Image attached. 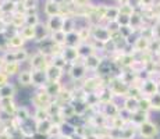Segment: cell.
<instances>
[{
    "mask_svg": "<svg viewBox=\"0 0 160 139\" xmlns=\"http://www.w3.org/2000/svg\"><path fill=\"white\" fill-rule=\"evenodd\" d=\"M92 35L96 41H99L102 45L107 43L109 41H112V33L107 28H100V27H96L93 31H92Z\"/></svg>",
    "mask_w": 160,
    "mask_h": 139,
    "instance_id": "obj_5",
    "label": "cell"
},
{
    "mask_svg": "<svg viewBox=\"0 0 160 139\" xmlns=\"http://www.w3.org/2000/svg\"><path fill=\"white\" fill-rule=\"evenodd\" d=\"M87 66H85L84 61H79L77 60L75 63L71 64V70H70V75H71L72 79H82L87 74Z\"/></svg>",
    "mask_w": 160,
    "mask_h": 139,
    "instance_id": "obj_3",
    "label": "cell"
},
{
    "mask_svg": "<svg viewBox=\"0 0 160 139\" xmlns=\"http://www.w3.org/2000/svg\"><path fill=\"white\" fill-rule=\"evenodd\" d=\"M57 139H71V137H66V135H61V137H58Z\"/></svg>",
    "mask_w": 160,
    "mask_h": 139,
    "instance_id": "obj_45",
    "label": "cell"
},
{
    "mask_svg": "<svg viewBox=\"0 0 160 139\" xmlns=\"http://www.w3.org/2000/svg\"><path fill=\"white\" fill-rule=\"evenodd\" d=\"M49 82L46 70H33L32 71V85H36L39 88H45V85Z\"/></svg>",
    "mask_w": 160,
    "mask_h": 139,
    "instance_id": "obj_6",
    "label": "cell"
},
{
    "mask_svg": "<svg viewBox=\"0 0 160 139\" xmlns=\"http://www.w3.org/2000/svg\"><path fill=\"white\" fill-rule=\"evenodd\" d=\"M36 104H39L38 107H48L49 104H52V96L45 91V88H41V91L35 95V99H33ZM36 107V109H38Z\"/></svg>",
    "mask_w": 160,
    "mask_h": 139,
    "instance_id": "obj_7",
    "label": "cell"
},
{
    "mask_svg": "<svg viewBox=\"0 0 160 139\" xmlns=\"http://www.w3.org/2000/svg\"><path fill=\"white\" fill-rule=\"evenodd\" d=\"M15 95V89L11 83H7V85L2 86L0 89V99H13Z\"/></svg>",
    "mask_w": 160,
    "mask_h": 139,
    "instance_id": "obj_22",
    "label": "cell"
},
{
    "mask_svg": "<svg viewBox=\"0 0 160 139\" xmlns=\"http://www.w3.org/2000/svg\"><path fill=\"white\" fill-rule=\"evenodd\" d=\"M142 7H152L153 6V0H139Z\"/></svg>",
    "mask_w": 160,
    "mask_h": 139,
    "instance_id": "obj_42",
    "label": "cell"
},
{
    "mask_svg": "<svg viewBox=\"0 0 160 139\" xmlns=\"http://www.w3.org/2000/svg\"><path fill=\"white\" fill-rule=\"evenodd\" d=\"M141 91H142V95H146V96H153V95L158 93L159 91V85L152 79H146V81L142 82V85H139Z\"/></svg>",
    "mask_w": 160,
    "mask_h": 139,
    "instance_id": "obj_8",
    "label": "cell"
},
{
    "mask_svg": "<svg viewBox=\"0 0 160 139\" xmlns=\"http://www.w3.org/2000/svg\"><path fill=\"white\" fill-rule=\"evenodd\" d=\"M2 131H4V129H2V128H0V132H2Z\"/></svg>",
    "mask_w": 160,
    "mask_h": 139,
    "instance_id": "obj_47",
    "label": "cell"
},
{
    "mask_svg": "<svg viewBox=\"0 0 160 139\" xmlns=\"http://www.w3.org/2000/svg\"><path fill=\"white\" fill-rule=\"evenodd\" d=\"M15 118L18 120V121L22 124V122H27L29 120V117H31V114H29V110L27 109V107H24V106H20L17 109V111H15Z\"/></svg>",
    "mask_w": 160,
    "mask_h": 139,
    "instance_id": "obj_19",
    "label": "cell"
},
{
    "mask_svg": "<svg viewBox=\"0 0 160 139\" xmlns=\"http://www.w3.org/2000/svg\"><path fill=\"white\" fill-rule=\"evenodd\" d=\"M45 91L48 92L52 97H53V96L57 97L58 95L61 93V91H63V86L60 85V82H50V81H49L45 85Z\"/></svg>",
    "mask_w": 160,
    "mask_h": 139,
    "instance_id": "obj_15",
    "label": "cell"
},
{
    "mask_svg": "<svg viewBox=\"0 0 160 139\" xmlns=\"http://www.w3.org/2000/svg\"><path fill=\"white\" fill-rule=\"evenodd\" d=\"M61 57L67 61V63L72 64L75 63L79 58V52H78V46H67V47L63 49V53H61Z\"/></svg>",
    "mask_w": 160,
    "mask_h": 139,
    "instance_id": "obj_4",
    "label": "cell"
},
{
    "mask_svg": "<svg viewBox=\"0 0 160 139\" xmlns=\"http://www.w3.org/2000/svg\"><path fill=\"white\" fill-rule=\"evenodd\" d=\"M121 139H131L132 138V135L135 134V128H122L121 131Z\"/></svg>",
    "mask_w": 160,
    "mask_h": 139,
    "instance_id": "obj_35",
    "label": "cell"
},
{
    "mask_svg": "<svg viewBox=\"0 0 160 139\" xmlns=\"http://www.w3.org/2000/svg\"><path fill=\"white\" fill-rule=\"evenodd\" d=\"M117 114H118V107H117L113 102L104 104V116L112 117V118H113V117H116Z\"/></svg>",
    "mask_w": 160,
    "mask_h": 139,
    "instance_id": "obj_27",
    "label": "cell"
},
{
    "mask_svg": "<svg viewBox=\"0 0 160 139\" xmlns=\"http://www.w3.org/2000/svg\"><path fill=\"white\" fill-rule=\"evenodd\" d=\"M24 42H25V39L21 36V33H17V35L11 36V38L8 39V46H10L11 49H21Z\"/></svg>",
    "mask_w": 160,
    "mask_h": 139,
    "instance_id": "obj_23",
    "label": "cell"
},
{
    "mask_svg": "<svg viewBox=\"0 0 160 139\" xmlns=\"http://www.w3.org/2000/svg\"><path fill=\"white\" fill-rule=\"evenodd\" d=\"M118 17H120V7H107L104 18H107L109 21H117Z\"/></svg>",
    "mask_w": 160,
    "mask_h": 139,
    "instance_id": "obj_26",
    "label": "cell"
},
{
    "mask_svg": "<svg viewBox=\"0 0 160 139\" xmlns=\"http://www.w3.org/2000/svg\"><path fill=\"white\" fill-rule=\"evenodd\" d=\"M21 139H32V138H28V137H21Z\"/></svg>",
    "mask_w": 160,
    "mask_h": 139,
    "instance_id": "obj_46",
    "label": "cell"
},
{
    "mask_svg": "<svg viewBox=\"0 0 160 139\" xmlns=\"http://www.w3.org/2000/svg\"><path fill=\"white\" fill-rule=\"evenodd\" d=\"M74 28H75V21H74V18H70V17H66V18H64L63 31L67 33V35L74 32Z\"/></svg>",
    "mask_w": 160,
    "mask_h": 139,
    "instance_id": "obj_28",
    "label": "cell"
},
{
    "mask_svg": "<svg viewBox=\"0 0 160 139\" xmlns=\"http://www.w3.org/2000/svg\"><path fill=\"white\" fill-rule=\"evenodd\" d=\"M64 18L61 14L58 15H54V17H50L49 18V22H48V28L50 31H61L63 29V25H64Z\"/></svg>",
    "mask_w": 160,
    "mask_h": 139,
    "instance_id": "obj_10",
    "label": "cell"
},
{
    "mask_svg": "<svg viewBox=\"0 0 160 139\" xmlns=\"http://www.w3.org/2000/svg\"><path fill=\"white\" fill-rule=\"evenodd\" d=\"M63 135V132H61V125H58V124H53L52 125V128H50V131H49V134H48V137L49 138H58V137H61Z\"/></svg>",
    "mask_w": 160,
    "mask_h": 139,
    "instance_id": "obj_32",
    "label": "cell"
},
{
    "mask_svg": "<svg viewBox=\"0 0 160 139\" xmlns=\"http://www.w3.org/2000/svg\"><path fill=\"white\" fill-rule=\"evenodd\" d=\"M18 82L22 86L32 85V71H28V70L21 71V72L18 74Z\"/></svg>",
    "mask_w": 160,
    "mask_h": 139,
    "instance_id": "obj_18",
    "label": "cell"
},
{
    "mask_svg": "<svg viewBox=\"0 0 160 139\" xmlns=\"http://www.w3.org/2000/svg\"><path fill=\"white\" fill-rule=\"evenodd\" d=\"M149 46H150V41L146 36H139L134 43L135 50H138V52H146L149 49Z\"/></svg>",
    "mask_w": 160,
    "mask_h": 139,
    "instance_id": "obj_16",
    "label": "cell"
},
{
    "mask_svg": "<svg viewBox=\"0 0 160 139\" xmlns=\"http://www.w3.org/2000/svg\"><path fill=\"white\" fill-rule=\"evenodd\" d=\"M125 120L124 118H121L120 116H116V117H113L112 118V127L114 129H118V131H121L122 128H125Z\"/></svg>",
    "mask_w": 160,
    "mask_h": 139,
    "instance_id": "obj_29",
    "label": "cell"
},
{
    "mask_svg": "<svg viewBox=\"0 0 160 139\" xmlns=\"http://www.w3.org/2000/svg\"><path fill=\"white\" fill-rule=\"evenodd\" d=\"M29 64H31V67H32V70H46L49 66V61H48V57H46L45 53L36 52V53L31 57Z\"/></svg>",
    "mask_w": 160,
    "mask_h": 139,
    "instance_id": "obj_1",
    "label": "cell"
},
{
    "mask_svg": "<svg viewBox=\"0 0 160 139\" xmlns=\"http://www.w3.org/2000/svg\"><path fill=\"white\" fill-rule=\"evenodd\" d=\"M150 109H153L152 107V102H150L149 97H143V99H139V110L142 111H149Z\"/></svg>",
    "mask_w": 160,
    "mask_h": 139,
    "instance_id": "obj_31",
    "label": "cell"
},
{
    "mask_svg": "<svg viewBox=\"0 0 160 139\" xmlns=\"http://www.w3.org/2000/svg\"><path fill=\"white\" fill-rule=\"evenodd\" d=\"M45 13L49 17H54V15L60 14V4L56 2V0H49L45 6Z\"/></svg>",
    "mask_w": 160,
    "mask_h": 139,
    "instance_id": "obj_14",
    "label": "cell"
},
{
    "mask_svg": "<svg viewBox=\"0 0 160 139\" xmlns=\"http://www.w3.org/2000/svg\"><path fill=\"white\" fill-rule=\"evenodd\" d=\"M150 102H152V107H153V109H160V93L153 95L152 99H150Z\"/></svg>",
    "mask_w": 160,
    "mask_h": 139,
    "instance_id": "obj_39",
    "label": "cell"
},
{
    "mask_svg": "<svg viewBox=\"0 0 160 139\" xmlns=\"http://www.w3.org/2000/svg\"><path fill=\"white\" fill-rule=\"evenodd\" d=\"M52 125H53V122L50 121V118L49 120H45V121H39L36 122V134H42V135H48L49 131H50Z\"/></svg>",
    "mask_w": 160,
    "mask_h": 139,
    "instance_id": "obj_17",
    "label": "cell"
},
{
    "mask_svg": "<svg viewBox=\"0 0 160 139\" xmlns=\"http://www.w3.org/2000/svg\"><path fill=\"white\" fill-rule=\"evenodd\" d=\"M14 6H15V3L10 2V0L6 2V3H3V4L0 6V13H8V11H13Z\"/></svg>",
    "mask_w": 160,
    "mask_h": 139,
    "instance_id": "obj_34",
    "label": "cell"
},
{
    "mask_svg": "<svg viewBox=\"0 0 160 139\" xmlns=\"http://www.w3.org/2000/svg\"><path fill=\"white\" fill-rule=\"evenodd\" d=\"M0 139H13V138L7 131H2L0 132Z\"/></svg>",
    "mask_w": 160,
    "mask_h": 139,
    "instance_id": "obj_43",
    "label": "cell"
},
{
    "mask_svg": "<svg viewBox=\"0 0 160 139\" xmlns=\"http://www.w3.org/2000/svg\"><path fill=\"white\" fill-rule=\"evenodd\" d=\"M3 71H4L8 77L20 74V63H6L4 67H3Z\"/></svg>",
    "mask_w": 160,
    "mask_h": 139,
    "instance_id": "obj_24",
    "label": "cell"
},
{
    "mask_svg": "<svg viewBox=\"0 0 160 139\" xmlns=\"http://www.w3.org/2000/svg\"><path fill=\"white\" fill-rule=\"evenodd\" d=\"M120 14H124V15H131L134 14V8H132V6L130 4H124L122 7H120Z\"/></svg>",
    "mask_w": 160,
    "mask_h": 139,
    "instance_id": "obj_37",
    "label": "cell"
},
{
    "mask_svg": "<svg viewBox=\"0 0 160 139\" xmlns=\"http://www.w3.org/2000/svg\"><path fill=\"white\" fill-rule=\"evenodd\" d=\"M11 24H13L14 27L20 28L22 24H27V15L24 14H15L13 18H11Z\"/></svg>",
    "mask_w": 160,
    "mask_h": 139,
    "instance_id": "obj_30",
    "label": "cell"
},
{
    "mask_svg": "<svg viewBox=\"0 0 160 139\" xmlns=\"http://www.w3.org/2000/svg\"><path fill=\"white\" fill-rule=\"evenodd\" d=\"M25 10H31V8H36V0H24L22 3Z\"/></svg>",
    "mask_w": 160,
    "mask_h": 139,
    "instance_id": "obj_40",
    "label": "cell"
},
{
    "mask_svg": "<svg viewBox=\"0 0 160 139\" xmlns=\"http://www.w3.org/2000/svg\"><path fill=\"white\" fill-rule=\"evenodd\" d=\"M0 104H2V111H4L6 114H15L18 107H15V103L13 102V99H0Z\"/></svg>",
    "mask_w": 160,
    "mask_h": 139,
    "instance_id": "obj_13",
    "label": "cell"
},
{
    "mask_svg": "<svg viewBox=\"0 0 160 139\" xmlns=\"http://www.w3.org/2000/svg\"><path fill=\"white\" fill-rule=\"evenodd\" d=\"M138 131H139V134L142 138L152 139L156 134H158V127H156V124H153V122H150L149 120H148V121L142 122L141 125H138Z\"/></svg>",
    "mask_w": 160,
    "mask_h": 139,
    "instance_id": "obj_2",
    "label": "cell"
},
{
    "mask_svg": "<svg viewBox=\"0 0 160 139\" xmlns=\"http://www.w3.org/2000/svg\"><path fill=\"white\" fill-rule=\"evenodd\" d=\"M46 75H48V79L50 82H58L63 77V70L56 67L54 64H49L48 68H46Z\"/></svg>",
    "mask_w": 160,
    "mask_h": 139,
    "instance_id": "obj_9",
    "label": "cell"
},
{
    "mask_svg": "<svg viewBox=\"0 0 160 139\" xmlns=\"http://www.w3.org/2000/svg\"><path fill=\"white\" fill-rule=\"evenodd\" d=\"M21 36H22L25 41H32L36 39V27H31L27 25L21 29Z\"/></svg>",
    "mask_w": 160,
    "mask_h": 139,
    "instance_id": "obj_20",
    "label": "cell"
},
{
    "mask_svg": "<svg viewBox=\"0 0 160 139\" xmlns=\"http://www.w3.org/2000/svg\"><path fill=\"white\" fill-rule=\"evenodd\" d=\"M52 64H54L56 67H58V68L63 70L68 63H67V61L64 60V58L61 57V56H57V57H54V58H53V63H52Z\"/></svg>",
    "mask_w": 160,
    "mask_h": 139,
    "instance_id": "obj_36",
    "label": "cell"
},
{
    "mask_svg": "<svg viewBox=\"0 0 160 139\" xmlns=\"http://www.w3.org/2000/svg\"><path fill=\"white\" fill-rule=\"evenodd\" d=\"M33 118L36 120V122L49 120L50 118V114H49V111H48V107H38V109L35 110V116H33Z\"/></svg>",
    "mask_w": 160,
    "mask_h": 139,
    "instance_id": "obj_25",
    "label": "cell"
},
{
    "mask_svg": "<svg viewBox=\"0 0 160 139\" xmlns=\"http://www.w3.org/2000/svg\"><path fill=\"white\" fill-rule=\"evenodd\" d=\"M4 64H6L4 58H3V57H0V70H3V67H4Z\"/></svg>",
    "mask_w": 160,
    "mask_h": 139,
    "instance_id": "obj_44",
    "label": "cell"
},
{
    "mask_svg": "<svg viewBox=\"0 0 160 139\" xmlns=\"http://www.w3.org/2000/svg\"><path fill=\"white\" fill-rule=\"evenodd\" d=\"M0 89H2V88H0Z\"/></svg>",
    "mask_w": 160,
    "mask_h": 139,
    "instance_id": "obj_48",
    "label": "cell"
},
{
    "mask_svg": "<svg viewBox=\"0 0 160 139\" xmlns=\"http://www.w3.org/2000/svg\"><path fill=\"white\" fill-rule=\"evenodd\" d=\"M141 22H142V17H141V15H137V14H132L131 15V24H130V25L132 28H137Z\"/></svg>",
    "mask_w": 160,
    "mask_h": 139,
    "instance_id": "obj_38",
    "label": "cell"
},
{
    "mask_svg": "<svg viewBox=\"0 0 160 139\" xmlns=\"http://www.w3.org/2000/svg\"><path fill=\"white\" fill-rule=\"evenodd\" d=\"M52 41H53L56 45H66L67 43V33L64 32L63 29L61 31H54L53 33H52Z\"/></svg>",
    "mask_w": 160,
    "mask_h": 139,
    "instance_id": "obj_21",
    "label": "cell"
},
{
    "mask_svg": "<svg viewBox=\"0 0 160 139\" xmlns=\"http://www.w3.org/2000/svg\"><path fill=\"white\" fill-rule=\"evenodd\" d=\"M27 25L31 27H38L39 25V18L36 14H29L27 15Z\"/></svg>",
    "mask_w": 160,
    "mask_h": 139,
    "instance_id": "obj_33",
    "label": "cell"
},
{
    "mask_svg": "<svg viewBox=\"0 0 160 139\" xmlns=\"http://www.w3.org/2000/svg\"><path fill=\"white\" fill-rule=\"evenodd\" d=\"M8 83V75L4 72V71H0V88Z\"/></svg>",
    "mask_w": 160,
    "mask_h": 139,
    "instance_id": "obj_41",
    "label": "cell"
},
{
    "mask_svg": "<svg viewBox=\"0 0 160 139\" xmlns=\"http://www.w3.org/2000/svg\"><path fill=\"white\" fill-rule=\"evenodd\" d=\"M84 60V63H85V66H87V68L88 70H99V67H100V64H102V58L99 57V56H96V54H91L89 57L87 58H82Z\"/></svg>",
    "mask_w": 160,
    "mask_h": 139,
    "instance_id": "obj_11",
    "label": "cell"
},
{
    "mask_svg": "<svg viewBox=\"0 0 160 139\" xmlns=\"http://www.w3.org/2000/svg\"><path fill=\"white\" fill-rule=\"evenodd\" d=\"M124 110L128 111V113H131V114L137 113V111L139 110V99L128 96L124 102Z\"/></svg>",
    "mask_w": 160,
    "mask_h": 139,
    "instance_id": "obj_12",
    "label": "cell"
}]
</instances>
